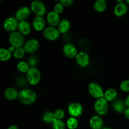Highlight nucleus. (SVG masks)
<instances>
[{"instance_id": "f257e3e1", "label": "nucleus", "mask_w": 129, "mask_h": 129, "mask_svg": "<svg viewBox=\"0 0 129 129\" xmlns=\"http://www.w3.org/2000/svg\"><path fill=\"white\" fill-rule=\"evenodd\" d=\"M18 100L22 104L31 105L35 103L37 100V93L29 88L23 89L19 92Z\"/></svg>"}, {"instance_id": "f03ea898", "label": "nucleus", "mask_w": 129, "mask_h": 129, "mask_svg": "<svg viewBox=\"0 0 129 129\" xmlns=\"http://www.w3.org/2000/svg\"><path fill=\"white\" fill-rule=\"evenodd\" d=\"M8 41L11 46L14 47L16 49L23 47L25 42L23 35H21L19 31H14L10 33L8 37Z\"/></svg>"}, {"instance_id": "7ed1b4c3", "label": "nucleus", "mask_w": 129, "mask_h": 129, "mask_svg": "<svg viewBox=\"0 0 129 129\" xmlns=\"http://www.w3.org/2000/svg\"><path fill=\"white\" fill-rule=\"evenodd\" d=\"M26 81L31 85H37L41 79L40 71L37 68H30L26 74Z\"/></svg>"}, {"instance_id": "20e7f679", "label": "nucleus", "mask_w": 129, "mask_h": 129, "mask_svg": "<svg viewBox=\"0 0 129 129\" xmlns=\"http://www.w3.org/2000/svg\"><path fill=\"white\" fill-rule=\"evenodd\" d=\"M88 91L91 96L96 100L104 98L105 92L102 87L98 83L95 82H91L88 86Z\"/></svg>"}, {"instance_id": "39448f33", "label": "nucleus", "mask_w": 129, "mask_h": 129, "mask_svg": "<svg viewBox=\"0 0 129 129\" xmlns=\"http://www.w3.org/2000/svg\"><path fill=\"white\" fill-rule=\"evenodd\" d=\"M30 10L36 16H44L46 13L45 5L40 0H35L31 3Z\"/></svg>"}, {"instance_id": "423d86ee", "label": "nucleus", "mask_w": 129, "mask_h": 129, "mask_svg": "<svg viewBox=\"0 0 129 129\" xmlns=\"http://www.w3.org/2000/svg\"><path fill=\"white\" fill-rule=\"evenodd\" d=\"M94 110L98 115H105L108 112V102H107L104 98L96 100L94 102Z\"/></svg>"}, {"instance_id": "0eeeda50", "label": "nucleus", "mask_w": 129, "mask_h": 129, "mask_svg": "<svg viewBox=\"0 0 129 129\" xmlns=\"http://www.w3.org/2000/svg\"><path fill=\"white\" fill-rule=\"evenodd\" d=\"M43 35L44 38L49 41L56 40L59 37L60 33L59 32L57 28L49 26L45 28L43 31Z\"/></svg>"}, {"instance_id": "6e6552de", "label": "nucleus", "mask_w": 129, "mask_h": 129, "mask_svg": "<svg viewBox=\"0 0 129 129\" xmlns=\"http://www.w3.org/2000/svg\"><path fill=\"white\" fill-rule=\"evenodd\" d=\"M68 112L71 117L78 118L82 115L83 108L81 104L78 102H73L68 105Z\"/></svg>"}, {"instance_id": "1a4fd4ad", "label": "nucleus", "mask_w": 129, "mask_h": 129, "mask_svg": "<svg viewBox=\"0 0 129 129\" xmlns=\"http://www.w3.org/2000/svg\"><path fill=\"white\" fill-rule=\"evenodd\" d=\"M18 20L13 16H10L6 18L3 23V27L6 31L12 33L16 31L18 26Z\"/></svg>"}, {"instance_id": "9d476101", "label": "nucleus", "mask_w": 129, "mask_h": 129, "mask_svg": "<svg viewBox=\"0 0 129 129\" xmlns=\"http://www.w3.org/2000/svg\"><path fill=\"white\" fill-rule=\"evenodd\" d=\"M77 64L81 68H86L90 62V57L88 54L86 52L81 51L78 53L75 57Z\"/></svg>"}, {"instance_id": "9b49d317", "label": "nucleus", "mask_w": 129, "mask_h": 129, "mask_svg": "<svg viewBox=\"0 0 129 129\" xmlns=\"http://www.w3.org/2000/svg\"><path fill=\"white\" fill-rule=\"evenodd\" d=\"M40 43L35 39H30L26 40L24 44L23 48L25 52L30 54H34L39 50Z\"/></svg>"}, {"instance_id": "f8f14e48", "label": "nucleus", "mask_w": 129, "mask_h": 129, "mask_svg": "<svg viewBox=\"0 0 129 129\" xmlns=\"http://www.w3.org/2000/svg\"><path fill=\"white\" fill-rule=\"evenodd\" d=\"M117 5L115 6L113 9V13L116 16L122 17L127 14L128 11V6L127 3L123 0L117 1Z\"/></svg>"}, {"instance_id": "ddd939ff", "label": "nucleus", "mask_w": 129, "mask_h": 129, "mask_svg": "<svg viewBox=\"0 0 129 129\" xmlns=\"http://www.w3.org/2000/svg\"><path fill=\"white\" fill-rule=\"evenodd\" d=\"M31 10L28 6H21L16 10L15 13V18L19 21H25L30 16Z\"/></svg>"}, {"instance_id": "4468645a", "label": "nucleus", "mask_w": 129, "mask_h": 129, "mask_svg": "<svg viewBox=\"0 0 129 129\" xmlns=\"http://www.w3.org/2000/svg\"><path fill=\"white\" fill-rule=\"evenodd\" d=\"M62 52L64 55L69 59L75 58L78 53L76 47L73 44H70V43L66 44L64 45Z\"/></svg>"}, {"instance_id": "2eb2a0df", "label": "nucleus", "mask_w": 129, "mask_h": 129, "mask_svg": "<svg viewBox=\"0 0 129 129\" xmlns=\"http://www.w3.org/2000/svg\"><path fill=\"white\" fill-rule=\"evenodd\" d=\"M33 28L37 31H44L45 28L46 21L43 16H35L31 23Z\"/></svg>"}, {"instance_id": "dca6fc26", "label": "nucleus", "mask_w": 129, "mask_h": 129, "mask_svg": "<svg viewBox=\"0 0 129 129\" xmlns=\"http://www.w3.org/2000/svg\"><path fill=\"white\" fill-rule=\"evenodd\" d=\"M46 19L50 26H54V27L57 26L59 23H60V20H60V15L54 12V11H50L48 13V15H47Z\"/></svg>"}, {"instance_id": "f3484780", "label": "nucleus", "mask_w": 129, "mask_h": 129, "mask_svg": "<svg viewBox=\"0 0 129 129\" xmlns=\"http://www.w3.org/2000/svg\"><path fill=\"white\" fill-rule=\"evenodd\" d=\"M103 121L101 116L96 115L91 117L89 126L92 129H102L103 128Z\"/></svg>"}, {"instance_id": "a211bd4d", "label": "nucleus", "mask_w": 129, "mask_h": 129, "mask_svg": "<svg viewBox=\"0 0 129 129\" xmlns=\"http://www.w3.org/2000/svg\"><path fill=\"white\" fill-rule=\"evenodd\" d=\"M18 31L24 36V35H28L30 34L31 30V25L26 20L25 21H19L18 26Z\"/></svg>"}, {"instance_id": "6ab92c4d", "label": "nucleus", "mask_w": 129, "mask_h": 129, "mask_svg": "<svg viewBox=\"0 0 129 129\" xmlns=\"http://www.w3.org/2000/svg\"><path fill=\"white\" fill-rule=\"evenodd\" d=\"M18 94L19 92H18L17 89L13 87H8L4 92L5 97L10 101H13L18 98Z\"/></svg>"}, {"instance_id": "aec40b11", "label": "nucleus", "mask_w": 129, "mask_h": 129, "mask_svg": "<svg viewBox=\"0 0 129 129\" xmlns=\"http://www.w3.org/2000/svg\"><path fill=\"white\" fill-rule=\"evenodd\" d=\"M112 107H113V110L118 113H122V112L124 113L125 110L127 108L125 102L122 99H116L113 102Z\"/></svg>"}, {"instance_id": "412c9836", "label": "nucleus", "mask_w": 129, "mask_h": 129, "mask_svg": "<svg viewBox=\"0 0 129 129\" xmlns=\"http://www.w3.org/2000/svg\"><path fill=\"white\" fill-rule=\"evenodd\" d=\"M71 28V22L68 19H62L57 26V29L62 34H65L69 31Z\"/></svg>"}, {"instance_id": "4be33fe9", "label": "nucleus", "mask_w": 129, "mask_h": 129, "mask_svg": "<svg viewBox=\"0 0 129 129\" xmlns=\"http://www.w3.org/2000/svg\"><path fill=\"white\" fill-rule=\"evenodd\" d=\"M118 93L114 88H108L105 91L104 98L107 102H114L117 99Z\"/></svg>"}, {"instance_id": "5701e85b", "label": "nucleus", "mask_w": 129, "mask_h": 129, "mask_svg": "<svg viewBox=\"0 0 129 129\" xmlns=\"http://www.w3.org/2000/svg\"><path fill=\"white\" fill-rule=\"evenodd\" d=\"M94 10L97 12L102 13L106 10L107 8V3L105 0H97L93 5Z\"/></svg>"}, {"instance_id": "b1692460", "label": "nucleus", "mask_w": 129, "mask_h": 129, "mask_svg": "<svg viewBox=\"0 0 129 129\" xmlns=\"http://www.w3.org/2000/svg\"><path fill=\"white\" fill-rule=\"evenodd\" d=\"M16 69L19 72L21 73H27L29 69H30V66L28 64L27 62L23 61V60H20L18 62L16 65Z\"/></svg>"}, {"instance_id": "393cba45", "label": "nucleus", "mask_w": 129, "mask_h": 129, "mask_svg": "<svg viewBox=\"0 0 129 129\" xmlns=\"http://www.w3.org/2000/svg\"><path fill=\"white\" fill-rule=\"evenodd\" d=\"M11 57V53L9 51L8 49L1 48L0 49V60L6 62L10 60Z\"/></svg>"}, {"instance_id": "a878e982", "label": "nucleus", "mask_w": 129, "mask_h": 129, "mask_svg": "<svg viewBox=\"0 0 129 129\" xmlns=\"http://www.w3.org/2000/svg\"><path fill=\"white\" fill-rule=\"evenodd\" d=\"M78 120L77 118L70 117L66 121V127L68 129H76L78 127Z\"/></svg>"}, {"instance_id": "bb28decb", "label": "nucleus", "mask_w": 129, "mask_h": 129, "mask_svg": "<svg viewBox=\"0 0 129 129\" xmlns=\"http://www.w3.org/2000/svg\"><path fill=\"white\" fill-rule=\"evenodd\" d=\"M42 120L44 122L47 123H52L55 120L54 112L47 111L45 112L42 115Z\"/></svg>"}, {"instance_id": "cd10ccee", "label": "nucleus", "mask_w": 129, "mask_h": 129, "mask_svg": "<svg viewBox=\"0 0 129 129\" xmlns=\"http://www.w3.org/2000/svg\"><path fill=\"white\" fill-rule=\"evenodd\" d=\"M52 127L53 129H66V124L62 120L55 119L52 123Z\"/></svg>"}, {"instance_id": "c85d7f7f", "label": "nucleus", "mask_w": 129, "mask_h": 129, "mask_svg": "<svg viewBox=\"0 0 129 129\" xmlns=\"http://www.w3.org/2000/svg\"><path fill=\"white\" fill-rule=\"evenodd\" d=\"M25 53H26V52H25L23 47L17 48V49H15L14 52L13 53V55L14 57L16 58V59H21L25 56Z\"/></svg>"}, {"instance_id": "c756f323", "label": "nucleus", "mask_w": 129, "mask_h": 129, "mask_svg": "<svg viewBox=\"0 0 129 129\" xmlns=\"http://www.w3.org/2000/svg\"><path fill=\"white\" fill-rule=\"evenodd\" d=\"M78 45H79V47H80V49L81 50H83L82 51L86 52V50H88V49H89V43L86 39H81L79 41V43H78Z\"/></svg>"}, {"instance_id": "7c9ffc66", "label": "nucleus", "mask_w": 129, "mask_h": 129, "mask_svg": "<svg viewBox=\"0 0 129 129\" xmlns=\"http://www.w3.org/2000/svg\"><path fill=\"white\" fill-rule=\"evenodd\" d=\"M54 117H55V119L62 120V119L65 117V112H64V110L58 108V109H56L54 111Z\"/></svg>"}, {"instance_id": "2f4dec72", "label": "nucleus", "mask_w": 129, "mask_h": 129, "mask_svg": "<svg viewBox=\"0 0 129 129\" xmlns=\"http://www.w3.org/2000/svg\"><path fill=\"white\" fill-rule=\"evenodd\" d=\"M27 62L30 66V68H36L35 66L38 63L37 57L35 55H31L28 59Z\"/></svg>"}, {"instance_id": "473e14b6", "label": "nucleus", "mask_w": 129, "mask_h": 129, "mask_svg": "<svg viewBox=\"0 0 129 129\" xmlns=\"http://www.w3.org/2000/svg\"><path fill=\"white\" fill-rule=\"evenodd\" d=\"M120 89L123 92H129V79L123 80L120 84Z\"/></svg>"}, {"instance_id": "72a5a7b5", "label": "nucleus", "mask_w": 129, "mask_h": 129, "mask_svg": "<svg viewBox=\"0 0 129 129\" xmlns=\"http://www.w3.org/2000/svg\"><path fill=\"white\" fill-rule=\"evenodd\" d=\"M64 7L63 6V5H62V4L59 1L58 3H55V5L54 6V9H53V11H54V12L60 15V13H62L63 12V11H64Z\"/></svg>"}, {"instance_id": "f704fd0d", "label": "nucleus", "mask_w": 129, "mask_h": 129, "mask_svg": "<svg viewBox=\"0 0 129 129\" xmlns=\"http://www.w3.org/2000/svg\"><path fill=\"white\" fill-rule=\"evenodd\" d=\"M59 2L63 5L64 7H69L73 3V0H60Z\"/></svg>"}, {"instance_id": "c9c22d12", "label": "nucleus", "mask_w": 129, "mask_h": 129, "mask_svg": "<svg viewBox=\"0 0 129 129\" xmlns=\"http://www.w3.org/2000/svg\"><path fill=\"white\" fill-rule=\"evenodd\" d=\"M124 114L126 118L129 120V107H127V108H126V110L124 112Z\"/></svg>"}, {"instance_id": "e433bc0d", "label": "nucleus", "mask_w": 129, "mask_h": 129, "mask_svg": "<svg viewBox=\"0 0 129 129\" xmlns=\"http://www.w3.org/2000/svg\"><path fill=\"white\" fill-rule=\"evenodd\" d=\"M15 49H16V48L14 47H13V46H10V47L8 48L9 51H10V52L11 53V54H13V53L14 52V51H15Z\"/></svg>"}, {"instance_id": "4c0bfd02", "label": "nucleus", "mask_w": 129, "mask_h": 129, "mask_svg": "<svg viewBox=\"0 0 129 129\" xmlns=\"http://www.w3.org/2000/svg\"><path fill=\"white\" fill-rule=\"evenodd\" d=\"M7 129H19V128L16 125H11L9 126Z\"/></svg>"}, {"instance_id": "58836bf2", "label": "nucleus", "mask_w": 129, "mask_h": 129, "mask_svg": "<svg viewBox=\"0 0 129 129\" xmlns=\"http://www.w3.org/2000/svg\"><path fill=\"white\" fill-rule=\"evenodd\" d=\"M125 104H126V106H127V107H129V94L127 96V98H126L125 100Z\"/></svg>"}, {"instance_id": "ea45409f", "label": "nucleus", "mask_w": 129, "mask_h": 129, "mask_svg": "<svg viewBox=\"0 0 129 129\" xmlns=\"http://www.w3.org/2000/svg\"><path fill=\"white\" fill-rule=\"evenodd\" d=\"M102 129H112L111 127H104Z\"/></svg>"}, {"instance_id": "a19ab883", "label": "nucleus", "mask_w": 129, "mask_h": 129, "mask_svg": "<svg viewBox=\"0 0 129 129\" xmlns=\"http://www.w3.org/2000/svg\"><path fill=\"white\" fill-rule=\"evenodd\" d=\"M126 3H127V4H128L129 5V0H127V1H126Z\"/></svg>"}]
</instances>
